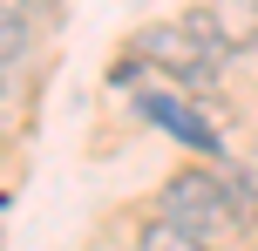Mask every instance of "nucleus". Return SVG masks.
<instances>
[{"mask_svg": "<svg viewBox=\"0 0 258 251\" xmlns=\"http://www.w3.org/2000/svg\"><path fill=\"white\" fill-rule=\"evenodd\" d=\"M156 217L183 224L190 238H204V244H218V238H231V231H238V211H231V197H224L218 170H177V177H163Z\"/></svg>", "mask_w": 258, "mask_h": 251, "instance_id": "obj_1", "label": "nucleus"}, {"mask_svg": "<svg viewBox=\"0 0 258 251\" xmlns=\"http://www.w3.org/2000/svg\"><path fill=\"white\" fill-rule=\"evenodd\" d=\"M136 54H143L150 68H163V75H177L190 95H204L211 81H218V61L204 54V41H197L183 21H156V27H143V34H136Z\"/></svg>", "mask_w": 258, "mask_h": 251, "instance_id": "obj_2", "label": "nucleus"}, {"mask_svg": "<svg viewBox=\"0 0 258 251\" xmlns=\"http://www.w3.org/2000/svg\"><path fill=\"white\" fill-rule=\"evenodd\" d=\"M183 27H190V34L204 41V54L224 68L231 54L258 48V0H204V7H197Z\"/></svg>", "mask_w": 258, "mask_h": 251, "instance_id": "obj_3", "label": "nucleus"}, {"mask_svg": "<svg viewBox=\"0 0 258 251\" xmlns=\"http://www.w3.org/2000/svg\"><path fill=\"white\" fill-rule=\"evenodd\" d=\"M136 116H143V122H156V129H170L183 149H204L211 163H224V143L211 136V122L197 116L190 102H177V95H163V89H143V95H136Z\"/></svg>", "mask_w": 258, "mask_h": 251, "instance_id": "obj_4", "label": "nucleus"}, {"mask_svg": "<svg viewBox=\"0 0 258 251\" xmlns=\"http://www.w3.org/2000/svg\"><path fill=\"white\" fill-rule=\"evenodd\" d=\"M218 184H224V197H231V211H238V231H258V184L238 163H218Z\"/></svg>", "mask_w": 258, "mask_h": 251, "instance_id": "obj_5", "label": "nucleus"}, {"mask_svg": "<svg viewBox=\"0 0 258 251\" xmlns=\"http://www.w3.org/2000/svg\"><path fill=\"white\" fill-rule=\"evenodd\" d=\"M136 251H211V244L190 238L183 224H170V217H150V224L136 231Z\"/></svg>", "mask_w": 258, "mask_h": 251, "instance_id": "obj_6", "label": "nucleus"}, {"mask_svg": "<svg viewBox=\"0 0 258 251\" xmlns=\"http://www.w3.org/2000/svg\"><path fill=\"white\" fill-rule=\"evenodd\" d=\"M27 54H34V27H27L21 14L0 7V75H7V68H21Z\"/></svg>", "mask_w": 258, "mask_h": 251, "instance_id": "obj_7", "label": "nucleus"}, {"mask_svg": "<svg viewBox=\"0 0 258 251\" xmlns=\"http://www.w3.org/2000/svg\"><path fill=\"white\" fill-rule=\"evenodd\" d=\"M0 7H7V14H21L27 27H48L54 14H61V0H0Z\"/></svg>", "mask_w": 258, "mask_h": 251, "instance_id": "obj_8", "label": "nucleus"}, {"mask_svg": "<svg viewBox=\"0 0 258 251\" xmlns=\"http://www.w3.org/2000/svg\"><path fill=\"white\" fill-rule=\"evenodd\" d=\"M0 81H7V75H0Z\"/></svg>", "mask_w": 258, "mask_h": 251, "instance_id": "obj_9", "label": "nucleus"}, {"mask_svg": "<svg viewBox=\"0 0 258 251\" xmlns=\"http://www.w3.org/2000/svg\"><path fill=\"white\" fill-rule=\"evenodd\" d=\"M0 204H7V197H0Z\"/></svg>", "mask_w": 258, "mask_h": 251, "instance_id": "obj_10", "label": "nucleus"}]
</instances>
